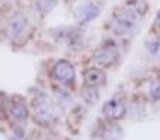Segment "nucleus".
<instances>
[{"label":"nucleus","mask_w":160,"mask_h":140,"mask_svg":"<svg viewBox=\"0 0 160 140\" xmlns=\"http://www.w3.org/2000/svg\"><path fill=\"white\" fill-rule=\"evenodd\" d=\"M136 22H138V16L129 9L119 10L113 16V23H112L113 33L116 36H128L135 28Z\"/></svg>","instance_id":"obj_1"},{"label":"nucleus","mask_w":160,"mask_h":140,"mask_svg":"<svg viewBox=\"0 0 160 140\" xmlns=\"http://www.w3.org/2000/svg\"><path fill=\"white\" fill-rule=\"evenodd\" d=\"M52 75L62 84H72L75 79V68L70 61L61 60L52 68Z\"/></svg>","instance_id":"obj_2"},{"label":"nucleus","mask_w":160,"mask_h":140,"mask_svg":"<svg viewBox=\"0 0 160 140\" xmlns=\"http://www.w3.org/2000/svg\"><path fill=\"white\" fill-rule=\"evenodd\" d=\"M92 58H94L95 64H98L99 67L108 68L116 61L118 51H116L115 47H111V46L101 47V48H98L97 51L94 52V57Z\"/></svg>","instance_id":"obj_3"},{"label":"nucleus","mask_w":160,"mask_h":140,"mask_svg":"<svg viewBox=\"0 0 160 140\" xmlns=\"http://www.w3.org/2000/svg\"><path fill=\"white\" fill-rule=\"evenodd\" d=\"M99 14H101V9L97 6V4L88 3V4H84V6L78 7V9L75 10V13H74V18H75L78 23L84 24V23L95 20Z\"/></svg>","instance_id":"obj_4"},{"label":"nucleus","mask_w":160,"mask_h":140,"mask_svg":"<svg viewBox=\"0 0 160 140\" xmlns=\"http://www.w3.org/2000/svg\"><path fill=\"white\" fill-rule=\"evenodd\" d=\"M102 113L112 120H119L126 113V105L121 101H108L103 104Z\"/></svg>","instance_id":"obj_5"},{"label":"nucleus","mask_w":160,"mask_h":140,"mask_svg":"<svg viewBox=\"0 0 160 140\" xmlns=\"http://www.w3.org/2000/svg\"><path fill=\"white\" fill-rule=\"evenodd\" d=\"M26 26H27V17L23 13H14L9 20V27H7L9 37L10 38H17L24 31Z\"/></svg>","instance_id":"obj_6"},{"label":"nucleus","mask_w":160,"mask_h":140,"mask_svg":"<svg viewBox=\"0 0 160 140\" xmlns=\"http://www.w3.org/2000/svg\"><path fill=\"white\" fill-rule=\"evenodd\" d=\"M54 118L55 112L50 101L44 99V101H38V104H36V119L40 123H50L51 120H54Z\"/></svg>","instance_id":"obj_7"},{"label":"nucleus","mask_w":160,"mask_h":140,"mask_svg":"<svg viewBox=\"0 0 160 140\" xmlns=\"http://www.w3.org/2000/svg\"><path fill=\"white\" fill-rule=\"evenodd\" d=\"M105 72L101 70H97V68H91V70L85 71L84 74V81H85V85L88 86H99L105 84Z\"/></svg>","instance_id":"obj_8"},{"label":"nucleus","mask_w":160,"mask_h":140,"mask_svg":"<svg viewBox=\"0 0 160 140\" xmlns=\"http://www.w3.org/2000/svg\"><path fill=\"white\" fill-rule=\"evenodd\" d=\"M10 115L16 120H24L28 116V110L24 102H12V105H10Z\"/></svg>","instance_id":"obj_9"},{"label":"nucleus","mask_w":160,"mask_h":140,"mask_svg":"<svg viewBox=\"0 0 160 140\" xmlns=\"http://www.w3.org/2000/svg\"><path fill=\"white\" fill-rule=\"evenodd\" d=\"M126 7L136 16H143L148 12V3L145 0H129L126 2Z\"/></svg>","instance_id":"obj_10"},{"label":"nucleus","mask_w":160,"mask_h":140,"mask_svg":"<svg viewBox=\"0 0 160 140\" xmlns=\"http://www.w3.org/2000/svg\"><path fill=\"white\" fill-rule=\"evenodd\" d=\"M81 95H82V99H84L87 104H95V102L99 99V92L95 86H88L85 85L81 91Z\"/></svg>","instance_id":"obj_11"},{"label":"nucleus","mask_w":160,"mask_h":140,"mask_svg":"<svg viewBox=\"0 0 160 140\" xmlns=\"http://www.w3.org/2000/svg\"><path fill=\"white\" fill-rule=\"evenodd\" d=\"M122 134H123L122 129L119 128V126L113 125V126H111V128H108L105 130V133H103V139L105 140H121Z\"/></svg>","instance_id":"obj_12"},{"label":"nucleus","mask_w":160,"mask_h":140,"mask_svg":"<svg viewBox=\"0 0 160 140\" xmlns=\"http://www.w3.org/2000/svg\"><path fill=\"white\" fill-rule=\"evenodd\" d=\"M57 4H58V0H38L37 2V9L42 14H45V13H50L51 10H54Z\"/></svg>","instance_id":"obj_13"},{"label":"nucleus","mask_w":160,"mask_h":140,"mask_svg":"<svg viewBox=\"0 0 160 140\" xmlns=\"http://www.w3.org/2000/svg\"><path fill=\"white\" fill-rule=\"evenodd\" d=\"M149 96L152 101H160V78H156L149 86Z\"/></svg>","instance_id":"obj_14"},{"label":"nucleus","mask_w":160,"mask_h":140,"mask_svg":"<svg viewBox=\"0 0 160 140\" xmlns=\"http://www.w3.org/2000/svg\"><path fill=\"white\" fill-rule=\"evenodd\" d=\"M159 48H160V37H157V38H154L153 41L150 43V46H149V50H150L152 52H156Z\"/></svg>","instance_id":"obj_15"},{"label":"nucleus","mask_w":160,"mask_h":140,"mask_svg":"<svg viewBox=\"0 0 160 140\" xmlns=\"http://www.w3.org/2000/svg\"><path fill=\"white\" fill-rule=\"evenodd\" d=\"M154 27L160 31V10H159V13H157L156 18H154Z\"/></svg>","instance_id":"obj_16"}]
</instances>
